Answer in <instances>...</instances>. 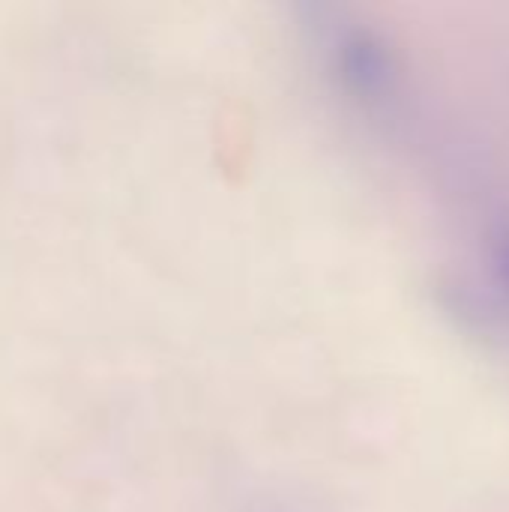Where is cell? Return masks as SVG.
<instances>
[{"mask_svg": "<svg viewBox=\"0 0 509 512\" xmlns=\"http://www.w3.org/2000/svg\"><path fill=\"white\" fill-rule=\"evenodd\" d=\"M339 69L342 81L366 99H378L393 78L390 51L369 30H354L339 42Z\"/></svg>", "mask_w": 509, "mask_h": 512, "instance_id": "obj_1", "label": "cell"}, {"mask_svg": "<svg viewBox=\"0 0 509 512\" xmlns=\"http://www.w3.org/2000/svg\"><path fill=\"white\" fill-rule=\"evenodd\" d=\"M492 264H495L501 285L509 288V225H501L492 234Z\"/></svg>", "mask_w": 509, "mask_h": 512, "instance_id": "obj_2", "label": "cell"}]
</instances>
